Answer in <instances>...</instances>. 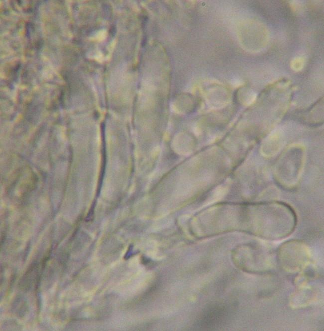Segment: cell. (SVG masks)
I'll return each instance as SVG.
<instances>
[{"label": "cell", "instance_id": "6da1fadb", "mask_svg": "<svg viewBox=\"0 0 324 331\" xmlns=\"http://www.w3.org/2000/svg\"><path fill=\"white\" fill-rule=\"evenodd\" d=\"M310 253L304 242L292 240L279 247L277 259L280 266L286 272L293 273L304 270L309 264Z\"/></svg>", "mask_w": 324, "mask_h": 331}, {"label": "cell", "instance_id": "7a4b0ae2", "mask_svg": "<svg viewBox=\"0 0 324 331\" xmlns=\"http://www.w3.org/2000/svg\"><path fill=\"white\" fill-rule=\"evenodd\" d=\"M293 153L286 154L287 158H281L277 165V175L279 182L286 187L297 183L302 169L303 153L302 149H293Z\"/></svg>", "mask_w": 324, "mask_h": 331}, {"label": "cell", "instance_id": "3957f363", "mask_svg": "<svg viewBox=\"0 0 324 331\" xmlns=\"http://www.w3.org/2000/svg\"><path fill=\"white\" fill-rule=\"evenodd\" d=\"M313 289L306 284H300L298 290L293 294L291 300V305L293 308L305 306L309 304L314 298Z\"/></svg>", "mask_w": 324, "mask_h": 331}, {"label": "cell", "instance_id": "277c9868", "mask_svg": "<svg viewBox=\"0 0 324 331\" xmlns=\"http://www.w3.org/2000/svg\"><path fill=\"white\" fill-rule=\"evenodd\" d=\"M37 265L36 264H33L29 266L27 269L26 273L22 277L21 281H20V286L24 289H28L31 285V282L33 280V274H34L35 270H36Z\"/></svg>", "mask_w": 324, "mask_h": 331}, {"label": "cell", "instance_id": "5b68a950", "mask_svg": "<svg viewBox=\"0 0 324 331\" xmlns=\"http://www.w3.org/2000/svg\"><path fill=\"white\" fill-rule=\"evenodd\" d=\"M302 63L303 61L301 59L298 58L295 59L293 62V64L292 65L293 69H295L297 70L301 69L302 66Z\"/></svg>", "mask_w": 324, "mask_h": 331}]
</instances>
